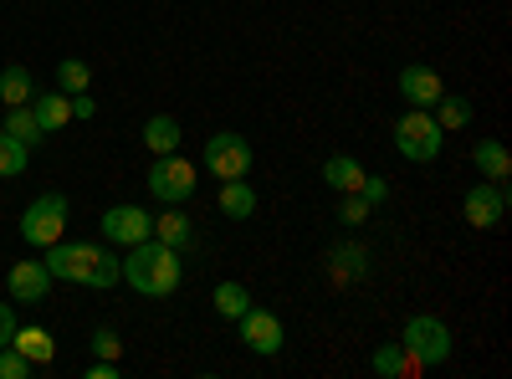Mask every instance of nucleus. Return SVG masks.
<instances>
[{
  "label": "nucleus",
  "instance_id": "7",
  "mask_svg": "<svg viewBox=\"0 0 512 379\" xmlns=\"http://www.w3.org/2000/svg\"><path fill=\"white\" fill-rule=\"evenodd\" d=\"M144 185H149L154 200H164V205H185V200L195 195V164L180 159V149H175V154H154Z\"/></svg>",
  "mask_w": 512,
  "mask_h": 379
},
{
  "label": "nucleus",
  "instance_id": "1",
  "mask_svg": "<svg viewBox=\"0 0 512 379\" xmlns=\"http://www.w3.org/2000/svg\"><path fill=\"white\" fill-rule=\"evenodd\" d=\"M47 272L52 282H77V287H93V292H108L123 282V262L113 257V246L103 241H52L47 246Z\"/></svg>",
  "mask_w": 512,
  "mask_h": 379
},
{
  "label": "nucleus",
  "instance_id": "15",
  "mask_svg": "<svg viewBox=\"0 0 512 379\" xmlns=\"http://www.w3.org/2000/svg\"><path fill=\"white\" fill-rule=\"evenodd\" d=\"M472 164L482 170V180H512V154L502 139H477L472 144Z\"/></svg>",
  "mask_w": 512,
  "mask_h": 379
},
{
  "label": "nucleus",
  "instance_id": "17",
  "mask_svg": "<svg viewBox=\"0 0 512 379\" xmlns=\"http://www.w3.org/2000/svg\"><path fill=\"white\" fill-rule=\"evenodd\" d=\"M369 369H374L379 379H405V374H420L425 364H415L400 344H379V349L369 354Z\"/></svg>",
  "mask_w": 512,
  "mask_h": 379
},
{
  "label": "nucleus",
  "instance_id": "14",
  "mask_svg": "<svg viewBox=\"0 0 512 379\" xmlns=\"http://www.w3.org/2000/svg\"><path fill=\"white\" fill-rule=\"evenodd\" d=\"M31 113L41 123V134H57V129H67V123H72V98L62 88L57 93H36L31 98Z\"/></svg>",
  "mask_w": 512,
  "mask_h": 379
},
{
  "label": "nucleus",
  "instance_id": "20",
  "mask_svg": "<svg viewBox=\"0 0 512 379\" xmlns=\"http://www.w3.org/2000/svg\"><path fill=\"white\" fill-rule=\"evenodd\" d=\"M144 149H149V154H175V149H180V118L154 113V118L144 123Z\"/></svg>",
  "mask_w": 512,
  "mask_h": 379
},
{
  "label": "nucleus",
  "instance_id": "21",
  "mask_svg": "<svg viewBox=\"0 0 512 379\" xmlns=\"http://www.w3.org/2000/svg\"><path fill=\"white\" fill-rule=\"evenodd\" d=\"M31 98H36V82H31V72H26L21 62L0 67V103H6V108H21V103H31Z\"/></svg>",
  "mask_w": 512,
  "mask_h": 379
},
{
  "label": "nucleus",
  "instance_id": "33",
  "mask_svg": "<svg viewBox=\"0 0 512 379\" xmlns=\"http://www.w3.org/2000/svg\"><path fill=\"white\" fill-rule=\"evenodd\" d=\"M93 113H98V103L88 93H72V118H93Z\"/></svg>",
  "mask_w": 512,
  "mask_h": 379
},
{
  "label": "nucleus",
  "instance_id": "8",
  "mask_svg": "<svg viewBox=\"0 0 512 379\" xmlns=\"http://www.w3.org/2000/svg\"><path fill=\"white\" fill-rule=\"evenodd\" d=\"M461 216H466V226H477V231H497L502 216H507V180L472 185L466 200H461Z\"/></svg>",
  "mask_w": 512,
  "mask_h": 379
},
{
  "label": "nucleus",
  "instance_id": "4",
  "mask_svg": "<svg viewBox=\"0 0 512 379\" xmlns=\"http://www.w3.org/2000/svg\"><path fill=\"white\" fill-rule=\"evenodd\" d=\"M67 221H72L67 195L47 190V195H36V200L21 210V236H26L36 251H47L52 241H62V236H67Z\"/></svg>",
  "mask_w": 512,
  "mask_h": 379
},
{
  "label": "nucleus",
  "instance_id": "22",
  "mask_svg": "<svg viewBox=\"0 0 512 379\" xmlns=\"http://www.w3.org/2000/svg\"><path fill=\"white\" fill-rule=\"evenodd\" d=\"M431 113H436V123H441V134H461L466 123H472V103L456 98V93H441Z\"/></svg>",
  "mask_w": 512,
  "mask_h": 379
},
{
  "label": "nucleus",
  "instance_id": "19",
  "mask_svg": "<svg viewBox=\"0 0 512 379\" xmlns=\"http://www.w3.org/2000/svg\"><path fill=\"white\" fill-rule=\"evenodd\" d=\"M359 180H364L359 159H349V154H328V159H323V185H328V190L349 195V190H359Z\"/></svg>",
  "mask_w": 512,
  "mask_h": 379
},
{
  "label": "nucleus",
  "instance_id": "26",
  "mask_svg": "<svg viewBox=\"0 0 512 379\" xmlns=\"http://www.w3.org/2000/svg\"><path fill=\"white\" fill-rule=\"evenodd\" d=\"M210 303H216V313H221V318H231V323H236V318L251 308V292H246L241 282H221V287H216V298H210Z\"/></svg>",
  "mask_w": 512,
  "mask_h": 379
},
{
  "label": "nucleus",
  "instance_id": "23",
  "mask_svg": "<svg viewBox=\"0 0 512 379\" xmlns=\"http://www.w3.org/2000/svg\"><path fill=\"white\" fill-rule=\"evenodd\" d=\"M57 88L72 98V93H88L93 88V67L82 62V57H62L57 62Z\"/></svg>",
  "mask_w": 512,
  "mask_h": 379
},
{
  "label": "nucleus",
  "instance_id": "3",
  "mask_svg": "<svg viewBox=\"0 0 512 379\" xmlns=\"http://www.w3.org/2000/svg\"><path fill=\"white\" fill-rule=\"evenodd\" d=\"M441 123H436V113L431 108H405L400 118H395V149H400V159H410V164H431L436 154H441Z\"/></svg>",
  "mask_w": 512,
  "mask_h": 379
},
{
  "label": "nucleus",
  "instance_id": "2",
  "mask_svg": "<svg viewBox=\"0 0 512 379\" xmlns=\"http://www.w3.org/2000/svg\"><path fill=\"white\" fill-rule=\"evenodd\" d=\"M123 282L134 287L139 298H169V292H180V251L154 241V236L139 241V246H128Z\"/></svg>",
  "mask_w": 512,
  "mask_h": 379
},
{
  "label": "nucleus",
  "instance_id": "5",
  "mask_svg": "<svg viewBox=\"0 0 512 379\" xmlns=\"http://www.w3.org/2000/svg\"><path fill=\"white\" fill-rule=\"evenodd\" d=\"M400 349L415 359V364H446L451 359V349H456V339H451V328L436 318V313H415L410 323H405V333H400Z\"/></svg>",
  "mask_w": 512,
  "mask_h": 379
},
{
  "label": "nucleus",
  "instance_id": "28",
  "mask_svg": "<svg viewBox=\"0 0 512 379\" xmlns=\"http://www.w3.org/2000/svg\"><path fill=\"white\" fill-rule=\"evenodd\" d=\"M369 210H374V205H369L359 190H349L344 200H338V221H344V226H364V221H369Z\"/></svg>",
  "mask_w": 512,
  "mask_h": 379
},
{
  "label": "nucleus",
  "instance_id": "6",
  "mask_svg": "<svg viewBox=\"0 0 512 379\" xmlns=\"http://www.w3.org/2000/svg\"><path fill=\"white\" fill-rule=\"evenodd\" d=\"M200 164H205V170L216 175V180H246V175H251V164H256V154H251V139H246V134L221 129V134H210V139H205Z\"/></svg>",
  "mask_w": 512,
  "mask_h": 379
},
{
  "label": "nucleus",
  "instance_id": "11",
  "mask_svg": "<svg viewBox=\"0 0 512 379\" xmlns=\"http://www.w3.org/2000/svg\"><path fill=\"white\" fill-rule=\"evenodd\" d=\"M47 287H52L47 262H16V267L6 272V292H11V303H41V298H47Z\"/></svg>",
  "mask_w": 512,
  "mask_h": 379
},
{
  "label": "nucleus",
  "instance_id": "25",
  "mask_svg": "<svg viewBox=\"0 0 512 379\" xmlns=\"http://www.w3.org/2000/svg\"><path fill=\"white\" fill-rule=\"evenodd\" d=\"M26 159H31V149H26L21 139H11L6 129H0V180L26 175Z\"/></svg>",
  "mask_w": 512,
  "mask_h": 379
},
{
  "label": "nucleus",
  "instance_id": "24",
  "mask_svg": "<svg viewBox=\"0 0 512 379\" xmlns=\"http://www.w3.org/2000/svg\"><path fill=\"white\" fill-rule=\"evenodd\" d=\"M0 129H6L11 139H21L26 149H31V144H41V123H36V113H31V103H21V108H11V113H6V123H0Z\"/></svg>",
  "mask_w": 512,
  "mask_h": 379
},
{
  "label": "nucleus",
  "instance_id": "34",
  "mask_svg": "<svg viewBox=\"0 0 512 379\" xmlns=\"http://www.w3.org/2000/svg\"><path fill=\"white\" fill-rule=\"evenodd\" d=\"M88 379H118V359H98V364H88Z\"/></svg>",
  "mask_w": 512,
  "mask_h": 379
},
{
  "label": "nucleus",
  "instance_id": "9",
  "mask_svg": "<svg viewBox=\"0 0 512 379\" xmlns=\"http://www.w3.org/2000/svg\"><path fill=\"white\" fill-rule=\"evenodd\" d=\"M236 323H241V344H246L251 354H267V359H272V354H282L287 328H282V318H277L272 308H256V303H251Z\"/></svg>",
  "mask_w": 512,
  "mask_h": 379
},
{
  "label": "nucleus",
  "instance_id": "12",
  "mask_svg": "<svg viewBox=\"0 0 512 379\" xmlns=\"http://www.w3.org/2000/svg\"><path fill=\"white\" fill-rule=\"evenodd\" d=\"M441 93H446V88H441V72L420 67V62L400 67V98H405L410 108H436V98H441Z\"/></svg>",
  "mask_w": 512,
  "mask_h": 379
},
{
  "label": "nucleus",
  "instance_id": "30",
  "mask_svg": "<svg viewBox=\"0 0 512 379\" xmlns=\"http://www.w3.org/2000/svg\"><path fill=\"white\" fill-rule=\"evenodd\" d=\"M93 354H98V359H118V354H123V339H118L113 328H98V333H93Z\"/></svg>",
  "mask_w": 512,
  "mask_h": 379
},
{
  "label": "nucleus",
  "instance_id": "27",
  "mask_svg": "<svg viewBox=\"0 0 512 379\" xmlns=\"http://www.w3.org/2000/svg\"><path fill=\"white\" fill-rule=\"evenodd\" d=\"M364 267H369L364 246H338V251H333V272H338V277H364Z\"/></svg>",
  "mask_w": 512,
  "mask_h": 379
},
{
  "label": "nucleus",
  "instance_id": "10",
  "mask_svg": "<svg viewBox=\"0 0 512 379\" xmlns=\"http://www.w3.org/2000/svg\"><path fill=\"white\" fill-rule=\"evenodd\" d=\"M103 236H108V246H139V241H149L154 236V216L144 205H108L103 210Z\"/></svg>",
  "mask_w": 512,
  "mask_h": 379
},
{
  "label": "nucleus",
  "instance_id": "13",
  "mask_svg": "<svg viewBox=\"0 0 512 379\" xmlns=\"http://www.w3.org/2000/svg\"><path fill=\"white\" fill-rule=\"evenodd\" d=\"M154 241H164V246H175L180 257H185V251H195V221L185 216L180 205H169L164 216H154Z\"/></svg>",
  "mask_w": 512,
  "mask_h": 379
},
{
  "label": "nucleus",
  "instance_id": "31",
  "mask_svg": "<svg viewBox=\"0 0 512 379\" xmlns=\"http://www.w3.org/2000/svg\"><path fill=\"white\" fill-rule=\"evenodd\" d=\"M359 195H364L369 205H384V200H390V185H384V175H364V180H359Z\"/></svg>",
  "mask_w": 512,
  "mask_h": 379
},
{
  "label": "nucleus",
  "instance_id": "16",
  "mask_svg": "<svg viewBox=\"0 0 512 379\" xmlns=\"http://www.w3.org/2000/svg\"><path fill=\"white\" fill-rule=\"evenodd\" d=\"M11 349H16V354H26L31 364H52V359H57V339H52L47 328H36V323H31V328H21V323H16Z\"/></svg>",
  "mask_w": 512,
  "mask_h": 379
},
{
  "label": "nucleus",
  "instance_id": "29",
  "mask_svg": "<svg viewBox=\"0 0 512 379\" xmlns=\"http://www.w3.org/2000/svg\"><path fill=\"white\" fill-rule=\"evenodd\" d=\"M26 374H31V359L26 354H16L11 344L0 349V379H26Z\"/></svg>",
  "mask_w": 512,
  "mask_h": 379
},
{
  "label": "nucleus",
  "instance_id": "18",
  "mask_svg": "<svg viewBox=\"0 0 512 379\" xmlns=\"http://www.w3.org/2000/svg\"><path fill=\"white\" fill-rule=\"evenodd\" d=\"M221 216L226 221H251L256 216V190L246 180H221Z\"/></svg>",
  "mask_w": 512,
  "mask_h": 379
},
{
  "label": "nucleus",
  "instance_id": "32",
  "mask_svg": "<svg viewBox=\"0 0 512 379\" xmlns=\"http://www.w3.org/2000/svg\"><path fill=\"white\" fill-rule=\"evenodd\" d=\"M11 333H16V308H11V303H0V349L11 344Z\"/></svg>",
  "mask_w": 512,
  "mask_h": 379
}]
</instances>
